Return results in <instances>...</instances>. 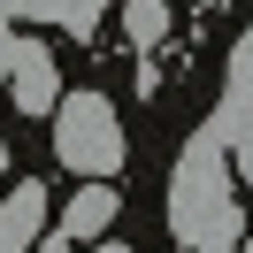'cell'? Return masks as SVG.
I'll use <instances>...</instances> for the list:
<instances>
[{
    "instance_id": "1",
    "label": "cell",
    "mask_w": 253,
    "mask_h": 253,
    "mask_svg": "<svg viewBox=\"0 0 253 253\" xmlns=\"http://www.w3.org/2000/svg\"><path fill=\"white\" fill-rule=\"evenodd\" d=\"M222 130L192 138L176 154V184H169V222L184 238V253H222L238 238V207H230V169H222Z\"/></svg>"
},
{
    "instance_id": "2",
    "label": "cell",
    "mask_w": 253,
    "mask_h": 253,
    "mask_svg": "<svg viewBox=\"0 0 253 253\" xmlns=\"http://www.w3.org/2000/svg\"><path fill=\"white\" fill-rule=\"evenodd\" d=\"M54 161L92 176V184H108L123 169V115H115L108 92H69L54 108Z\"/></svg>"
},
{
    "instance_id": "3",
    "label": "cell",
    "mask_w": 253,
    "mask_h": 253,
    "mask_svg": "<svg viewBox=\"0 0 253 253\" xmlns=\"http://www.w3.org/2000/svg\"><path fill=\"white\" fill-rule=\"evenodd\" d=\"M8 92H16L23 115H54L62 108V77H54V54L39 39H16L8 46Z\"/></svg>"
},
{
    "instance_id": "4",
    "label": "cell",
    "mask_w": 253,
    "mask_h": 253,
    "mask_svg": "<svg viewBox=\"0 0 253 253\" xmlns=\"http://www.w3.org/2000/svg\"><path fill=\"white\" fill-rule=\"evenodd\" d=\"M46 238V184L16 176V192H0V253H31Z\"/></svg>"
},
{
    "instance_id": "5",
    "label": "cell",
    "mask_w": 253,
    "mask_h": 253,
    "mask_svg": "<svg viewBox=\"0 0 253 253\" xmlns=\"http://www.w3.org/2000/svg\"><path fill=\"white\" fill-rule=\"evenodd\" d=\"M115 207H123L115 184H84L77 200L62 207V246H100V230L115 222Z\"/></svg>"
},
{
    "instance_id": "6",
    "label": "cell",
    "mask_w": 253,
    "mask_h": 253,
    "mask_svg": "<svg viewBox=\"0 0 253 253\" xmlns=\"http://www.w3.org/2000/svg\"><path fill=\"white\" fill-rule=\"evenodd\" d=\"M222 146H230V161H238V176L253 184V84H238V100L222 108Z\"/></svg>"
},
{
    "instance_id": "7",
    "label": "cell",
    "mask_w": 253,
    "mask_h": 253,
    "mask_svg": "<svg viewBox=\"0 0 253 253\" xmlns=\"http://www.w3.org/2000/svg\"><path fill=\"white\" fill-rule=\"evenodd\" d=\"M123 39L138 54H154L161 39H169V0H123Z\"/></svg>"
},
{
    "instance_id": "8",
    "label": "cell",
    "mask_w": 253,
    "mask_h": 253,
    "mask_svg": "<svg viewBox=\"0 0 253 253\" xmlns=\"http://www.w3.org/2000/svg\"><path fill=\"white\" fill-rule=\"evenodd\" d=\"M100 8H108V0H62V23H69V31H92V23H100Z\"/></svg>"
},
{
    "instance_id": "9",
    "label": "cell",
    "mask_w": 253,
    "mask_h": 253,
    "mask_svg": "<svg viewBox=\"0 0 253 253\" xmlns=\"http://www.w3.org/2000/svg\"><path fill=\"white\" fill-rule=\"evenodd\" d=\"M100 253H130V246H100Z\"/></svg>"
}]
</instances>
